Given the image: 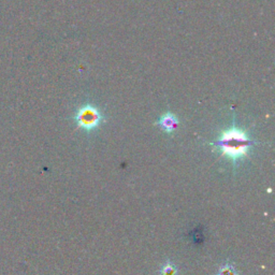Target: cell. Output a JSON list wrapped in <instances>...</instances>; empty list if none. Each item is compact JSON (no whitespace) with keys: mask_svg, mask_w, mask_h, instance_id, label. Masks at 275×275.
<instances>
[{"mask_svg":"<svg viewBox=\"0 0 275 275\" xmlns=\"http://www.w3.org/2000/svg\"><path fill=\"white\" fill-rule=\"evenodd\" d=\"M179 123L180 122L178 120V117L170 112H167L166 114L159 117L158 122H157V125H158L163 131L171 134L172 132H174L176 128H178Z\"/></svg>","mask_w":275,"mask_h":275,"instance_id":"3","label":"cell"},{"mask_svg":"<svg viewBox=\"0 0 275 275\" xmlns=\"http://www.w3.org/2000/svg\"><path fill=\"white\" fill-rule=\"evenodd\" d=\"M211 144L217 147L223 156L235 162L248 156L254 141L244 130L232 126L222 132L218 139Z\"/></svg>","mask_w":275,"mask_h":275,"instance_id":"1","label":"cell"},{"mask_svg":"<svg viewBox=\"0 0 275 275\" xmlns=\"http://www.w3.org/2000/svg\"><path fill=\"white\" fill-rule=\"evenodd\" d=\"M216 275H238V272L231 263H225L219 268Z\"/></svg>","mask_w":275,"mask_h":275,"instance_id":"5","label":"cell"},{"mask_svg":"<svg viewBox=\"0 0 275 275\" xmlns=\"http://www.w3.org/2000/svg\"><path fill=\"white\" fill-rule=\"evenodd\" d=\"M160 275H178V269L171 261H167L160 269Z\"/></svg>","mask_w":275,"mask_h":275,"instance_id":"4","label":"cell"},{"mask_svg":"<svg viewBox=\"0 0 275 275\" xmlns=\"http://www.w3.org/2000/svg\"><path fill=\"white\" fill-rule=\"evenodd\" d=\"M73 119L77 127L87 132L97 129L104 122V116L101 111L93 104H84L78 107Z\"/></svg>","mask_w":275,"mask_h":275,"instance_id":"2","label":"cell"}]
</instances>
